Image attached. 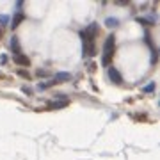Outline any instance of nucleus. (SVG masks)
Segmentation results:
<instances>
[{
	"instance_id": "1",
	"label": "nucleus",
	"mask_w": 160,
	"mask_h": 160,
	"mask_svg": "<svg viewBox=\"0 0 160 160\" xmlns=\"http://www.w3.org/2000/svg\"><path fill=\"white\" fill-rule=\"evenodd\" d=\"M116 38L112 34L107 36V39H105V45H103V57H102V64L103 66H109L112 57H114V52H116Z\"/></svg>"
},
{
	"instance_id": "2",
	"label": "nucleus",
	"mask_w": 160,
	"mask_h": 160,
	"mask_svg": "<svg viewBox=\"0 0 160 160\" xmlns=\"http://www.w3.org/2000/svg\"><path fill=\"white\" fill-rule=\"evenodd\" d=\"M14 62H16L18 66L27 68V66L30 64V61H29V57H27V55H23V53H16V55H14Z\"/></svg>"
},
{
	"instance_id": "3",
	"label": "nucleus",
	"mask_w": 160,
	"mask_h": 160,
	"mask_svg": "<svg viewBox=\"0 0 160 160\" xmlns=\"http://www.w3.org/2000/svg\"><path fill=\"white\" fill-rule=\"evenodd\" d=\"M109 78L112 80L114 84H121V82H123V78H121V73H119L116 68H110V69H109Z\"/></svg>"
},
{
	"instance_id": "4",
	"label": "nucleus",
	"mask_w": 160,
	"mask_h": 160,
	"mask_svg": "<svg viewBox=\"0 0 160 160\" xmlns=\"http://www.w3.org/2000/svg\"><path fill=\"white\" fill-rule=\"evenodd\" d=\"M22 22H23V12H18L16 16L12 18V23H11V29L14 30V29H16V27H18V25H20V23H22Z\"/></svg>"
},
{
	"instance_id": "5",
	"label": "nucleus",
	"mask_w": 160,
	"mask_h": 160,
	"mask_svg": "<svg viewBox=\"0 0 160 160\" xmlns=\"http://www.w3.org/2000/svg\"><path fill=\"white\" fill-rule=\"evenodd\" d=\"M68 105V98L62 100H55V103H50V109H59V107H66Z\"/></svg>"
},
{
	"instance_id": "6",
	"label": "nucleus",
	"mask_w": 160,
	"mask_h": 160,
	"mask_svg": "<svg viewBox=\"0 0 160 160\" xmlns=\"http://www.w3.org/2000/svg\"><path fill=\"white\" fill-rule=\"evenodd\" d=\"M11 48H12V52H14V55L20 53V41H18L16 36H12L11 38Z\"/></svg>"
},
{
	"instance_id": "7",
	"label": "nucleus",
	"mask_w": 160,
	"mask_h": 160,
	"mask_svg": "<svg viewBox=\"0 0 160 160\" xmlns=\"http://www.w3.org/2000/svg\"><path fill=\"white\" fill-rule=\"evenodd\" d=\"M69 78H71L69 73H59L57 78H55V82H64V80H69Z\"/></svg>"
},
{
	"instance_id": "8",
	"label": "nucleus",
	"mask_w": 160,
	"mask_h": 160,
	"mask_svg": "<svg viewBox=\"0 0 160 160\" xmlns=\"http://www.w3.org/2000/svg\"><path fill=\"white\" fill-rule=\"evenodd\" d=\"M105 25H107V27H118V25H119V22H118V20H114V18H107V20H105Z\"/></svg>"
},
{
	"instance_id": "9",
	"label": "nucleus",
	"mask_w": 160,
	"mask_h": 160,
	"mask_svg": "<svg viewBox=\"0 0 160 160\" xmlns=\"http://www.w3.org/2000/svg\"><path fill=\"white\" fill-rule=\"evenodd\" d=\"M18 75H20V77H22V78H30V73L29 71H27V69H18Z\"/></svg>"
},
{
	"instance_id": "10",
	"label": "nucleus",
	"mask_w": 160,
	"mask_h": 160,
	"mask_svg": "<svg viewBox=\"0 0 160 160\" xmlns=\"http://www.w3.org/2000/svg\"><path fill=\"white\" fill-rule=\"evenodd\" d=\"M153 89H155V84H153V82H149L148 86L144 87V92H151V91H153Z\"/></svg>"
},
{
	"instance_id": "11",
	"label": "nucleus",
	"mask_w": 160,
	"mask_h": 160,
	"mask_svg": "<svg viewBox=\"0 0 160 160\" xmlns=\"http://www.w3.org/2000/svg\"><path fill=\"white\" fill-rule=\"evenodd\" d=\"M7 22H9V16H0V25H7Z\"/></svg>"
},
{
	"instance_id": "12",
	"label": "nucleus",
	"mask_w": 160,
	"mask_h": 160,
	"mask_svg": "<svg viewBox=\"0 0 160 160\" xmlns=\"http://www.w3.org/2000/svg\"><path fill=\"white\" fill-rule=\"evenodd\" d=\"M0 62H2V64L7 62V55H6V53H2V55H0Z\"/></svg>"
},
{
	"instance_id": "13",
	"label": "nucleus",
	"mask_w": 160,
	"mask_h": 160,
	"mask_svg": "<svg viewBox=\"0 0 160 160\" xmlns=\"http://www.w3.org/2000/svg\"><path fill=\"white\" fill-rule=\"evenodd\" d=\"M38 75L39 77H48V73H45V71H38Z\"/></svg>"
}]
</instances>
